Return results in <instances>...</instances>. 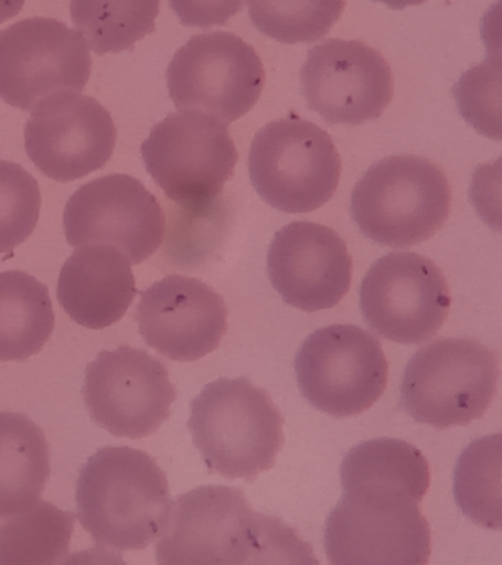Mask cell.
<instances>
[{"label": "cell", "mask_w": 502, "mask_h": 565, "mask_svg": "<svg viewBox=\"0 0 502 565\" xmlns=\"http://www.w3.org/2000/svg\"><path fill=\"white\" fill-rule=\"evenodd\" d=\"M156 552L158 564L317 563L293 529L255 512L231 486H200L175 498Z\"/></svg>", "instance_id": "1"}, {"label": "cell", "mask_w": 502, "mask_h": 565, "mask_svg": "<svg viewBox=\"0 0 502 565\" xmlns=\"http://www.w3.org/2000/svg\"><path fill=\"white\" fill-rule=\"evenodd\" d=\"M77 519L99 546L147 550L164 532L171 497L164 471L151 455L108 446L82 467Z\"/></svg>", "instance_id": "2"}, {"label": "cell", "mask_w": 502, "mask_h": 565, "mask_svg": "<svg viewBox=\"0 0 502 565\" xmlns=\"http://www.w3.org/2000/svg\"><path fill=\"white\" fill-rule=\"evenodd\" d=\"M285 418L249 379H218L191 402L188 427L206 467L226 479L253 481L275 467Z\"/></svg>", "instance_id": "3"}, {"label": "cell", "mask_w": 502, "mask_h": 565, "mask_svg": "<svg viewBox=\"0 0 502 565\" xmlns=\"http://www.w3.org/2000/svg\"><path fill=\"white\" fill-rule=\"evenodd\" d=\"M451 185L429 159L398 154L370 167L351 196L361 233L387 247H408L435 236L451 212Z\"/></svg>", "instance_id": "4"}, {"label": "cell", "mask_w": 502, "mask_h": 565, "mask_svg": "<svg viewBox=\"0 0 502 565\" xmlns=\"http://www.w3.org/2000/svg\"><path fill=\"white\" fill-rule=\"evenodd\" d=\"M416 498L391 484L343 489L324 530L330 563L425 565L431 554L429 523Z\"/></svg>", "instance_id": "5"}, {"label": "cell", "mask_w": 502, "mask_h": 565, "mask_svg": "<svg viewBox=\"0 0 502 565\" xmlns=\"http://www.w3.org/2000/svg\"><path fill=\"white\" fill-rule=\"evenodd\" d=\"M140 150L165 196L193 216L209 214L239 159L227 124L200 110L167 115Z\"/></svg>", "instance_id": "6"}, {"label": "cell", "mask_w": 502, "mask_h": 565, "mask_svg": "<svg viewBox=\"0 0 502 565\" xmlns=\"http://www.w3.org/2000/svg\"><path fill=\"white\" fill-rule=\"evenodd\" d=\"M500 379V360L476 339L442 338L414 353L400 384L405 411L431 427L482 418Z\"/></svg>", "instance_id": "7"}, {"label": "cell", "mask_w": 502, "mask_h": 565, "mask_svg": "<svg viewBox=\"0 0 502 565\" xmlns=\"http://www.w3.org/2000/svg\"><path fill=\"white\" fill-rule=\"evenodd\" d=\"M248 163L255 192L289 214L319 210L337 193L342 174L332 137L298 115L259 130L250 143Z\"/></svg>", "instance_id": "8"}, {"label": "cell", "mask_w": 502, "mask_h": 565, "mask_svg": "<svg viewBox=\"0 0 502 565\" xmlns=\"http://www.w3.org/2000/svg\"><path fill=\"white\" fill-rule=\"evenodd\" d=\"M298 386L314 408L351 417L372 408L387 386L381 342L352 324H332L303 340L295 358Z\"/></svg>", "instance_id": "9"}, {"label": "cell", "mask_w": 502, "mask_h": 565, "mask_svg": "<svg viewBox=\"0 0 502 565\" xmlns=\"http://www.w3.org/2000/svg\"><path fill=\"white\" fill-rule=\"evenodd\" d=\"M266 70L255 49L226 31L197 34L174 53L167 86L179 110L233 122L257 105Z\"/></svg>", "instance_id": "10"}, {"label": "cell", "mask_w": 502, "mask_h": 565, "mask_svg": "<svg viewBox=\"0 0 502 565\" xmlns=\"http://www.w3.org/2000/svg\"><path fill=\"white\" fill-rule=\"evenodd\" d=\"M92 73L81 31L54 18H25L0 31V99L32 113L58 93H81Z\"/></svg>", "instance_id": "11"}, {"label": "cell", "mask_w": 502, "mask_h": 565, "mask_svg": "<svg viewBox=\"0 0 502 565\" xmlns=\"http://www.w3.org/2000/svg\"><path fill=\"white\" fill-rule=\"evenodd\" d=\"M447 278L438 265L414 252L377 259L360 286V308L370 329L403 344L426 342L451 311Z\"/></svg>", "instance_id": "12"}, {"label": "cell", "mask_w": 502, "mask_h": 565, "mask_svg": "<svg viewBox=\"0 0 502 565\" xmlns=\"http://www.w3.org/2000/svg\"><path fill=\"white\" fill-rule=\"evenodd\" d=\"M83 397L99 427L113 436L140 439L170 417L178 392L164 362L125 344L100 352L87 365Z\"/></svg>", "instance_id": "13"}, {"label": "cell", "mask_w": 502, "mask_h": 565, "mask_svg": "<svg viewBox=\"0 0 502 565\" xmlns=\"http://www.w3.org/2000/svg\"><path fill=\"white\" fill-rule=\"evenodd\" d=\"M70 245L116 247L131 265L145 263L161 246L165 214L142 181L109 174L82 185L64 211Z\"/></svg>", "instance_id": "14"}, {"label": "cell", "mask_w": 502, "mask_h": 565, "mask_svg": "<svg viewBox=\"0 0 502 565\" xmlns=\"http://www.w3.org/2000/svg\"><path fill=\"white\" fill-rule=\"evenodd\" d=\"M308 108L325 122L360 126L377 119L394 99L385 56L361 40L329 39L308 52L301 70Z\"/></svg>", "instance_id": "15"}, {"label": "cell", "mask_w": 502, "mask_h": 565, "mask_svg": "<svg viewBox=\"0 0 502 565\" xmlns=\"http://www.w3.org/2000/svg\"><path fill=\"white\" fill-rule=\"evenodd\" d=\"M24 140L29 158L43 174L68 183L104 168L116 148L117 128L94 97L58 93L32 110Z\"/></svg>", "instance_id": "16"}, {"label": "cell", "mask_w": 502, "mask_h": 565, "mask_svg": "<svg viewBox=\"0 0 502 565\" xmlns=\"http://www.w3.org/2000/svg\"><path fill=\"white\" fill-rule=\"evenodd\" d=\"M227 317L222 295L197 278L175 274L142 291L135 312L148 347L182 362L214 352L227 333Z\"/></svg>", "instance_id": "17"}, {"label": "cell", "mask_w": 502, "mask_h": 565, "mask_svg": "<svg viewBox=\"0 0 502 565\" xmlns=\"http://www.w3.org/2000/svg\"><path fill=\"white\" fill-rule=\"evenodd\" d=\"M352 258L334 230L310 221L281 228L268 247L273 287L290 307L306 312L337 307L352 281Z\"/></svg>", "instance_id": "18"}, {"label": "cell", "mask_w": 502, "mask_h": 565, "mask_svg": "<svg viewBox=\"0 0 502 565\" xmlns=\"http://www.w3.org/2000/svg\"><path fill=\"white\" fill-rule=\"evenodd\" d=\"M56 295L73 321L103 330L126 316L138 290L125 254L107 245H87L65 260Z\"/></svg>", "instance_id": "19"}, {"label": "cell", "mask_w": 502, "mask_h": 565, "mask_svg": "<svg viewBox=\"0 0 502 565\" xmlns=\"http://www.w3.org/2000/svg\"><path fill=\"white\" fill-rule=\"evenodd\" d=\"M51 475L45 433L28 415L0 413V512L41 499Z\"/></svg>", "instance_id": "20"}, {"label": "cell", "mask_w": 502, "mask_h": 565, "mask_svg": "<svg viewBox=\"0 0 502 565\" xmlns=\"http://www.w3.org/2000/svg\"><path fill=\"white\" fill-rule=\"evenodd\" d=\"M54 330L50 289L25 271L0 273V361L29 360Z\"/></svg>", "instance_id": "21"}, {"label": "cell", "mask_w": 502, "mask_h": 565, "mask_svg": "<svg viewBox=\"0 0 502 565\" xmlns=\"http://www.w3.org/2000/svg\"><path fill=\"white\" fill-rule=\"evenodd\" d=\"M76 514L38 499L19 511L0 512V565L65 563Z\"/></svg>", "instance_id": "22"}, {"label": "cell", "mask_w": 502, "mask_h": 565, "mask_svg": "<svg viewBox=\"0 0 502 565\" xmlns=\"http://www.w3.org/2000/svg\"><path fill=\"white\" fill-rule=\"evenodd\" d=\"M341 483L343 489L356 483L391 484L421 502L430 486L429 462L416 446L403 439L365 440L343 458Z\"/></svg>", "instance_id": "23"}, {"label": "cell", "mask_w": 502, "mask_h": 565, "mask_svg": "<svg viewBox=\"0 0 502 565\" xmlns=\"http://www.w3.org/2000/svg\"><path fill=\"white\" fill-rule=\"evenodd\" d=\"M161 0H72L76 29L96 55L131 51L156 30Z\"/></svg>", "instance_id": "24"}, {"label": "cell", "mask_w": 502, "mask_h": 565, "mask_svg": "<svg viewBox=\"0 0 502 565\" xmlns=\"http://www.w3.org/2000/svg\"><path fill=\"white\" fill-rule=\"evenodd\" d=\"M453 497L476 524L501 529V435L471 441L458 458Z\"/></svg>", "instance_id": "25"}, {"label": "cell", "mask_w": 502, "mask_h": 565, "mask_svg": "<svg viewBox=\"0 0 502 565\" xmlns=\"http://www.w3.org/2000/svg\"><path fill=\"white\" fill-rule=\"evenodd\" d=\"M346 0H248L255 29L285 44L314 43L329 34Z\"/></svg>", "instance_id": "26"}, {"label": "cell", "mask_w": 502, "mask_h": 565, "mask_svg": "<svg viewBox=\"0 0 502 565\" xmlns=\"http://www.w3.org/2000/svg\"><path fill=\"white\" fill-rule=\"evenodd\" d=\"M38 180L19 163L0 159V254L28 241L41 216Z\"/></svg>", "instance_id": "27"}, {"label": "cell", "mask_w": 502, "mask_h": 565, "mask_svg": "<svg viewBox=\"0 0 502 565\" xmlns=\"http://www.w3.org/2000/svg\"><path fill=\"white\" fill-rule=\"evenodd\" d=\"M245 0H170L183 25L211 29L224 25L244 9Z\"/></svg>", "instance_id": "28"}, {"label": "cell", "mask_w": 502, "mask_h": 565, "mask_svg": "<svg viewBox=\"0 0 502 565\" xmlns=\"http://www.w3.org/2000/svg\"><path fill=\"white\" fill-rule=\"evenodd\" d=\"M25 0H0V24L19 15Z\"/></svg>", "instance_id": "29"}, {"label": "cell", "mask_w": 502, "mask_h": 565, "mask_svg": "<svg viewBox=\"0 0 502 565\" xmlns=\"http://www.w3.org/2000/svg\"><path fill=\"white\" fill-rule=\"evenodd\" d=\"M374 2H382L387 4L391 9H396V11H400V9L407 7H416V4L425 3L426 0H374Z\"/></svg>", "instance_id": "30"}]
</instances>
